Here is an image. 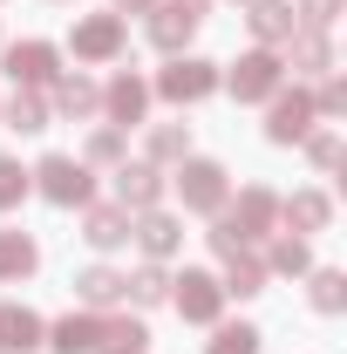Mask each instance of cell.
I'll return each instance as SVG.
<instances>
[{
    "label": "cell",
    "instance_id": "cell-1",
    "mask_svg": "<svg viewBox=\"0 0 347 354\" xmlns=\"http://www.w3.org/2000/svg\"><path fill=\"white\" fill-rule=\"evenodd\" d=\"M212 88H218V62H205V55H171V68L157 75V95L177 102V109L184 102H205Z\"/></svg>",
    "mask_w": 347,
    "mask_h": 354
},
{
    "label": "cell",
    "instance_id": "cell-2",
    "mask_svg": "<svg viewBox=\"0 0 347 354\" xmlns=\"http://www.w3.org/2000/svg\"><path fill=\"white\" fill-rule=\"evenodd\" d=\"M35 184H41L48 205H88L95 198V177H88L82 157H41L35 164Z\"/></svg>",
    "mask_w": 347,
    "mask_h": 354
},
{
    "label": "cell",
    "instance_id": "cell-3",
    "mask_svg": "<svg viewBox=\"0 0 347 354\" xmlns=\"http://www.w3.org/2000/svg\"><path fill=\"white\" fill-rule=\"evenodd\" d=\"M177 191H184V212H225V198H232L225 164H212V157H184L177 164Z\"/></svg>",
    "mask_w": 347,
    "mask_h": 354
},
{
    "label": "cell",
    "instance_id": "cell-4",
    "mask_svg": "<svg viewBox=\"0 0 347 354\" xmlns=\"http://www.w3.org/2000/svg\"><path fill=\"white\" fill-rule=\"evenodd\" d=\"M279 75H286L279 55H272V48H252V55H238V68H232L225 82H232L238 102H272V95H279Z\"/></svg>",
    "mask_w": 347,
    "mask_h": 354
},
{
    "label": "cell",
    "instance_id": "cell-5",
    "mask_svg": "<svg viewBox=\"0 0 347 354\" xmlns=\"http://www.w3.org/2000/svg\"><path fill=\"white\" fill-rule=\"evenodd\" d=\"M171 300H177V313L184 320H198V327H212L218 320V307H225V286H218L212 272H198V266H184L171 279Z\"/></svg>",
    "mask_w": 347,
    "mask_h": 354
},
{
    "label": "cell",
    "instance_id": "cell-6",
    "mask_svg": "<svg viewBox=\"0 0 347 354\" xmlns=\"http://www.w3.org/2000/svg\"><path fill=\"white\" fill-rule=\"evenodd\" d=\"M116 55H123V14L75 21V62H116Z\"/></svg>",
    "mask_w": 347,
    "mask_h": 354
},
{
    "label": "cell",
    "instance_id": "cell-7",
    "mask_svg": "<svg viewBox=\"0 0 347 354\" xmlns=\"http://www.w3.org/2000/svg\"><path fill=\"white\" fill-rule=\"evenodd\" d=\"M55 62H62V55H55L48 41H14V48H7V75H14V88H41V82H55V75H62Z\"/></svg>",
    "mask_w": 347,
    "mask_h": 354
},
{
    "label": "cell",
    "instance_id": "cell-8",
    "mask_svg": "<svg viewBox=\"0 0 347 354\" xmlns=\"http://www.w3.org/2000/svg\"><path fill=\"white\" fill-rule=\"evenodd\" d=\"M102 109H109V123H116V130H130V123H143V109H150V82L123 68L116 82L102 88Z\"/></svg>",
    "mask_w": 347,
    "mask_h": 354
},
{
    "label": "cell",
    "instance_id": "cell-9",
    "mask_svg": "<svg viewBox=\"0 0 347 354\" xmlns=\"http://www.w3.org/2000/svg\"><path fill=\"white\" fill-rule=\"evenodd\" d=\"M157 198H164L157 164H116V205L123 212H157Z\"/></svg>",
    "mask_w": 347,
    "mask_h": 354
},
{
    "label": "cell",
    "instance_id": "cell-10",
    "mask_svg": "<svg viewBox=\"0 0 347 354\" xmlns=\"http://www.w3.org/2000/svg\"><path fill=\"white\" fill-rule=\"evenodd\" d=\"M41 348H55V354H95L102 348V320H95V313H62V320L41 334Z\"/></svg>",
    "mask_w": 347,
    "mask_h": 354
},
{
    "label": "cell",
    "instance_id": "cell-11",
    "mask_svg": "<svg viewBox=\"0 0 347 354\" xmlns=\"http://www.w3.org/2000/svg\"><path fill=\"white\" fill-rule=\"evenodd\" d=\"M306 130H313V95H306V88L272 95V123H265V136H272V143H300Z\"/></svg>",
    "mask_w": 347,
    "mask_h": 354
},
{
    "label": "cell",
    "instance_id": "cell-12",
    "mask_svg": "<svg viewBox=\"0 0 347 354\" xmlns=\"http://www.w3.org/2000/svg\"><path fill=\"white\" fill-rule=\"evenodd\" d=\"M41 313L35 307H0V354H35L41 348Z\"/></svg>",
    "mask_w": 347,
    "mask_h": 354
},
{
    "label": "cell",
    "instance_id": "cell-13",
    "mask_svg": "<svg viewBox=\"0 0 347 354\" xmlns=\"http://www.w3.org/2000/svg\"><path fill=\"white\" fill-rule=\"evenodd\" d=\"M130 239L143 245V252H150V259H171L177 245H184V225H177L171 212H143V218L130 225Z\"/></svg>",
    "mask_w": 347,
    "mask_h": 354
},
{
    "label": "cell",
    "instance_id": "cell-14",
    "mask_svg": "<svg viewBox=\"0 0 347 354\" xmlns=\"http://www.w3.org/2000/svg\"><path fill=\"white\" fill-rule=\"evenodd\" d=\"M82 239L95 245V252H116V245L130 239V212H123V205H88V218H82Z\"/></svg>",
    "mask_w": 347,
    "mask_h": 354
},
{
    "label": "cell",
    "instance_id": "cell-15",
    "mask_svg": "<svg viewBox=\"0 0 347 354\" xmlns=\"http://www.w3.org/2000/svg\"><path fill=\"white\" fill-rule=\"evenodd\" d=\"M191 35H198V21H191L184 7H171V0H157V7H150V41L164 48V55H184Z\"/></svg>",
    "mask_w": 347,
    "mask_h": 354
},
{
    "label": "cell",
    "instance_id": "cell-16",
    "mask_svg": "<svg viewBox=\"0 0 347 354\" xmlns=\"http://www.w3.org/2000/svg\"><path fill=\"white\" fill-rule=\"evenodd\" d=\"M245 21H252V35H259V48H279V41H293V28H300L286 0H252V14H245Z\"/></svg>",
    "mask_w": 347,
    "mask_h": 354
},
{
    "label": "cell",
    "instance_id": "cell-17",
    "mask_svg": "<svg viewBox=\"0 0 347 354\" xmlns=\"http://www.w3.org/2000/svg\"><path fill=\"white\" fill-rule=\"evenodd\" d=\"M279 218L293 225V232H327V218H334V205H327V191H293L286 205H279Z\"/></svg>",
    "mask_w": 347,
    "mask_h": 354
},
{
    "label": "cell",
    "instance_id": "cell-18",
    "mask_svg": "<svg viewBox=\"0 0 347 354\" xmlns=\"http://www.w3.org/2000/svg\"><path fill=\"white\" fill-rule=\"evenodd\" d=\"M225 293H238V300H252V293H265V259H252V245L245 252H232L225 259V279H218Z\"/></svg>",
    "mask_w": 347,
    "mask_h": 354
},
{
    "label": "cell",
    "instance_id": "cell-19",
    "mask_svg": "<svg viewBox=\"0 0 347 354\" xmlns=\"http://www.w3.org/2000/svg\"><path fill=\"white\" fill-rule=\"evenodd\" d=\"M55 109H62V116H95V109H102V88L88 82V75H62V82H55Z\"/></svg>",
    "mask_w": 347,
    "mask_h": 354
},
{
    "label": "cell",
    "instance_id": "cell-20",
    "mask_svg": "<svg viewBox=\"0 0 347 354\" xmlns=\"http://www.w3.org/2000/svg\"><path fill=\"white\" fill-rule=\"evenodd\" d=\"M286 55H293V68H306V75L334 68V41H327V35H313V28H293V41H286Z\"/></svg>",
    "mask_w": 347,
    "mask_h": 354
},
{
    "label": "cell",
    "instance_id": "cell-21",
    "mask_svg": "<svg viewBox=\"0 0 347 354\" xmlns=\"http://www.w3.org/2000/svg\"><path fill=\"white\" fill-rule=\"evenodd\" d=\"M75 293H82V307H116L123 300V272L88 266V272H75Z\"/></svg>",
    "mask_w": 347,
    "mask_h": 354
},
{
    "label": "cell",
    "instance_id": "cell-22",
    "mask_svg": "<svg viewBox=\"0 0 347 354\" xmlns=\"http://www.w3.org/2000/svg\"><path fill=\"white\" fill-rule=\"evenodd\" d=\"M123 300H136V307H157V300H171V272L150 259V266H136L130 279H123Z\"/></svg>",
    "mask_w": 347,
    "mask_h": 354
},
{
    "label": "cell",
    "instance_id": "cell-23",
    "mask_svg": "<svg viewBox=\"0 0 347 354\" xmlns=\"http://www.w3.org/2000/svg\"><path fill=\"white\" fill-rule=\"evenodd\" d=\"M0 116H7V130H21V136H35V130H48V102H41V95H35V88H14V95H7V109H0Z\"/></svg>",
    "mask_w": 347,
    "mask_h": 354
},
{
    "label": "cell",
    "instance_id": "cell-24",
    "mask_svg": "<svg viewBox=\"0 0 347 354\" xmlns=\"http://www.w3.org/2000/svg\"><path fill=\"white\" fill-rule=\"evenodd\" d=\"M35 266H41V252L28 232H0V279H28Z\"/></svg>",
    "mask_w": 347,
    "mask_h": 354
},
{
    "label": "cell",
    "instance_id": "cell-25",
    "mask_svg": "<svg viewBox=\"0 0 347 354\" xmlns=\"http://www.w3.org/2000/svg\"><path fill=\"white\" fill-rule=\"evenodd\" d=\"M191 157V123H157L150 130V164H184Z\"/></svg>",
    "mask_w": 347,
    "mask_h": 354
},
{
    "label": "cell",
    "instance_id": "cell-26",
    "mask_svg": "<svg viewBox=\"0 0 347 354\" xmlns=\"http://www.w3.org/2000/svg\"><path fill=\"white\" fill-rule=\"evenodd\" d=\"M102 348L109 354H143L150 348V327L143 320H102Z\"/></svg>",
    "mask_w": 347,
    "mask_h": 354
},
{
    "label": "cell",
    "instance_id": "cell-27",
    "mask_svg": "<svg viewBox=\"0 0 347 354\" xmlns=\"http://www.w3.org/2000/svg\"><path fill=\"white\" fill-rule=\"evenodd\" d=\"M35 191V171H21V157H0V212H14Z\"/></svg>",
    "mask_w": 347,
    "mask_h": 354
},
{
    "label": "cell",
    "instance_id": "cell-28",
    "mask_svg": "<svg viewBox=\"0 0 347 354\" xmlns=\"http://www.w3.org/2000/svg\"><path fill=\"white\" fill-rule=\"evenodd\" d=\"M313 307H320V313H341L347 307V272H334V266L313 272Z\"/></svg>",
    "mask_w": 347,
    "mask_h": 354
},
{
    "label": "cell",
    "instance_id": "cell-29",
    "mask_svg": "<svg viewBox=\"0 0 347 354\" xmlns=\"http://www.w3.org/2000/svg\"><path fill=\"white\" fill-rule=\"evenodd\" d=\"M265 272H293V279H300V272H313L306 239H279V245H272V259H265Z\"/></svg>",
    "mask_w": 347,
    "mask_h": 354
},
{
    "label": "cell",
    "instance_id": "cell-30",
    "mask_svg": "<svg viewBox=\"0 0 347 354\" xmlns=\"http://www.w3.org/2000/svg\"><path fill=\"white\" fill-rule=\"evenodd\" d=\"M205 354H259V327H245V320L238 327H218V341Z\"/></svg>",
    "mask_w": 347,
    "mask_h": 354
},
{
    "label": "cell",
    "instance_id": "cell-31",
    "mask_svg": "<svg viewBox=\"0 0 347 354\" xmlns=\"http://www.w3.org/2000/svg\"><path fill=\"white\" fill-rule=\"evenodd\" d=\"M293 21L313 28V35H327V28L341 21V0H300V7H293Z\"/></svg>",
    "mask_w": 347,
    "mask_h": 354
},
{
    "label": "cell",
    "instance_id": "cell-32",
    "mask_svg": "<svg viewBox=\"0 0 347 354\" xmlns=\"http://www.w3.org/2000/svg\"><path fill=\"white\" fill-rule=\"evenodd\" d=\"M82 164H123V130H116V123L95 130V136H88V150H82Z\"/></svg>",
    "mask_w": 347,
    "mask_h": 354
},
{
    "label": "cell",
    "instance_id": "cell-33",
    "mask_svg": "<svg viewBox=\"0 0 347 354\" xmlns=\"http://www.w3.org/2000/svg\"><path fill=\"white\" fill-rule=\"evenodd\" d=\"M306 157H313L320 171H334V164H341V136L334 130H306Z\"/></svg>",
    "mask_w": 347,
    "mask_h": 354
},
{
    "label": "cell",
    "instance_id": "cell-34",
    "mask_svg": "<svg viewBox=\"0 0 347 354\" xmlns=\"http://www.w3.org/2000/svg\"><path fill=\"white\" fill-rule=\"evenodd\" d=\"M341 109H347V82H341V75H327L320 95H313V116H341Z\"/></svg>",
    "mask_w": 347,
    "mask_h": 354
},
{
    "label": "cell",
    "instance_id": "cell-35",
    "mask_svg": "<svg viewBox=\"0 0 347 354\" xmlns=\"http://www.w3.org/2000/svg\"><path fill=\"white\" fill-rule=\"evenodd\" d=\"M171 7H184L191 21H205V7H212V0H171Z\"/></svg>",
    "mask_w": 347,
    "mask_h": 354
},
{
    "label": "cell",
    "instance_id": "cell-36",
    "mask_svg": "<svg viewBox=\"0 0 347 354\" xmlns=\"http://www.w3.org/2000/svg\"><path fill=\"white\" fill-rule=\"evenodd\" d=\"M116 7H123V14H150L157 0H116Z\"/></svg>",
    "mask_w": 347,
    "mask_h": 354
}]
</instances>
